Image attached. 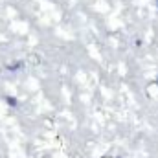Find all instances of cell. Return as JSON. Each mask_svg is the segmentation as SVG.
<instances>
[{
  "label": "cell",
  "instance_id": "obj_1",
  "mask_svg": "<svg viewBox=\"0 0 158 158\" xmlns=\"http://www.w3.org/2000/svg\"><path fill=\"white\" fill-rule=\"evenodd\" d=\"M4 99H6V103H7L9 107H19V99H17V98H13V96H6Z\"/></svg>",
  "mask_w": 158,
  "mask_h": 158
}]
</instances>
